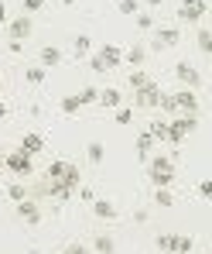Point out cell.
Listing matches in <instances>:
<instances>
[{"mask_svg":"<svg viewBox=\"0 0 212 254\" xmlns=\"http://www.w3.org/2000/svg\"><path fill=\"white\" fill-rule=\"evenodd\" d=\"M206 10H209L206 0H181V3H178V17H181L185 24H199V21L206 17Z\"/></svg>","mask_w":212,"mask_h":254,"instance_id":"obj_6","label":"cell"},{"mask_svg":"<svg viewBox=\"0 0 212 254\" xmlns=\"http://www.w3.org/2000/svg\"><path fill=\"white\" fill-rule=\"evenodd\" d=\"M199 196H202V199H209V196H212V182H209V179L199 182Z\"/></svg>","mask_w":212,"mask_h":254,"instance_id":"obj_37","label":"cell"},{"mask_svg":"<svg viewBox=\"0 0 212 254\" xmlns=\"http://www.w3.org/2000/svg\"><path fill=\"white\" fill-rule=\"evenodd\" d=\"M96 96H99V89H96V86H83V93H79L83 107H85V103H96Z\"/></svg>","mask_w":212,"mask_h":254,"instance_id":"obj_33","label":"cell"},{"mask_svg":"<svg viewBox=\"0 0 212 254\" xmlns=\"http://www.w3.org/2000/svg\"><path fill=\"white\" fill-rule=\"evenodd\" d=\"M158 100H161L158 83H151V86H144V89L133 93V107H137V110H158Z\"/></svg>","mask_w":212,"mask_h":254,"instance_id":"obj_7","label":"cell"},{"mask_svg":"<svg viewBox=\"0 0 212 254\" xmlns=\"http://www.w3.org/2000/svg\"><path fill=\"white\" fill-rule=\"evenodd\" d=\"M72 48H76V55H89V52H92V42H89L85 35H76V42H72Z\"/></svg>","mask_w":212,"mask_h":254,"instance_id":"obj_30","label":"cell"},{"mask_svg":"<svg viewBox=\"0 0 212 254\" xmlns=\"http://www.w3.org/2000/svg\"><path fill=\"white\" fill-rule=\"evenodd\" d=\"M144 59H147L144 45H130L127 52H124V62H130V65H144Z\"/></svg>","mask_w":212,"mask_h":254,"instance_id":"obj_18","label":"cell"},{"mask_svg":"<svg viewBox=\"0 0 212 254\" xmlns=\"http://www.w3.org/2000/svg\"><path fill=\"white\" fill-rule=\"evenodd\" d=\"M7 48H10V55H21V48H24V42H14V38H10V42H7Z\"/></svg>","mask_w":212,"mask_h":254,"instance_id":"obj_41","label":"cell"},{"mask_svg":"<svg viewBox=\"0 0 212 254\" xmlns=\"http://www.w3.org/2000/svg\"><path fill=\"white\" fill-rule=\"evenodd\" d=\"M31 31H35V24H31V17H24V14L7 24V38H14V42H28Z\"/></svg>","mask_w":212,"mask_h":254,"instance_id":"obj_9","label":"cell"},{"mask_svg":"<svg viewBox=\"0 0 212 254\" xmlns=\"http://www.w3.org/2000/svg\"><path fill=\"white\" fill-rule=\"evenodd\" d=\"M7 196H10L14 203L28 199V186H24V182H10V186H7Z\"/></svg>","mask_w":212,"mask_h":254,"instance_id":"obj_26","label":"cell"},{"mask_svg":"<svg viewBox=\"0 0 212 254\" xmlns=\"http://www.w3.org/2000/svg\"><path fill=\"white\" fill-rule=\"evenodd\" d=\"M144 3H147V7H161L165 0H144Z\"/></svg>","mask_w":212,"mask_h":254,"instance_id":"obj_43","label":"cell"},{"mask_svg":"<svg viewBox=\"0 0 212 254\" xmlns=\"http://www.w3.org/2000/svg\"><path fill=\"white\" fill-rule=\"evenodd\" d=\"M62 48H55V45H44L42 52H38V65L42 69H55V65H62Z\"/></svg>","mask_w":212,"mask_h":254,"instance_id":"obj_12","label":"cell"},{"mask_svg":"<svg viewBox=\"0 0 212 254\" xmlns=\"http://www.w3.org/2000/svg\"><path fill=\"white\" fill-rule=\"evenodd\" d=\"M130 121H133V110H117V124L120 127H127Z\"/></svg>","mask_w":212,"mask_h":254,"instance_id":"obj_36","label":"cell"},{"mask_svg":"<svg viewBox=\"0 0 212 254\" xmlns=\"http://www.w3.org/2000/svg\"><path fill=\"white\" fill-rule=\"evenodd\" d=\"M79 199H83V203H92V199H96V192H92L89 186H79Z\"/></svg>","mask_w":212,"mask_h":254,"instance_id":"obj_38","label":"cell"},{"mask_svg":"<svg viewBox=\"0 0 212 254\" xmlns=\"http://www.w3.org/2000/svg\"><path fill=\"white\" fill-rule=\"evenodd\" d=\"M85 158H89V162H92V165H99V162H103V158H106V148H103V144H99V141H92V144H89V148H85Z\"/></svg>","mask_w":212,"mask_h":254,"instance_id":"obj_22","label":"cell"},{"mask_svg":"<svg viewBox=\"0 0 212 254\" xmlns=\"http://www.w3.org/2000/svg\"><path fill=\"white\" fill-rule=\"evenodd\" d=\"M0 89H3V79H0Z\"/></svg>","mask_w":212,"mask_h":254,"instance_id":"obj_48","label":"cell"},{"mask_svg":"<svg viewBox=\"0 0 212 254\" xmlns=\"http://www.w3.org/2000/svg\"><path fill=\"white\" fill-rule=\"evenodd\" d=\"M0 169H3V151H0Z\"/></svg>","mask_w":212,"mask_h":254,"instance_id":"obj_47","label":"cell"},{"mask_svg":"<svg viewBox=\"0 0 212 254\" xmlns=\"http://www.w3.org/2000/svg\"><path fill=\"white\" fill-rule=\"evenodd\" d=\"M62 254H89V248H83V244H69Z\"/></svg>","mask_w":212,"mask_h":254,"instance_id":"obj_40","label":"cell"},{"mask_svg":"<svg viewBox=\"0 0 212 254\" xmlns=\"http://www.w3.org/2000/svg\"><path fill=\"white\" fill-rule=\"evenodd\" d=\"M92 213H96L99 220H117V206H113L110 199H99V196L92 199Z\"/></svg>","mask_w":212,"mask_h":254,"instance_id":"obj_17","label":"cell"},{"mask_svg":"<svg viewBox=\"0 0 212 254\" xmlns=\"http://www.w3.org/2000/svg\"><path fill=\"white\" fill-rule=\"evenodd\" d=\"M0 21H7V10H3V3H0Z\"/></svg>","mask_w":212,"mask_h":254,"instance_id":"obj_45","label":"cell"},{"mask_svg":"<svg viewBox=\"0 0 212 254\" xmlns=\"http://www.w3.org/2000/svg\"><path fill=\"white\" fill-rule=\"evenodd\" d=\"M92 251H96V254H113V251H117V244H113L110 234H99V237L92 241Z\"/></svg>","mask_w":212,"mask_h":254,"instance_id":"obj_20","label":"cell"},{"mask_svg":"<svg viewBox=\"0 0 212 254\" xmlns=\"http://www.w3.org/2000/svg\"><path fill=\"white\" fill-rule=\"evenodd\" d=\"M3 169L10 172V175H17V179H28V175L35 172V162H31V155H24V151L17 148V151H10V155H3Z\"/></svg>","mask_w":212,"mask_h":254,"instance_id":"obj_4","label":"cell"},{"mask_svg":"<svg viewBox=\"0 0 212 254\" xmlns=\"http://www.w3.org/2000/svg\"><path fill=\"white\" fill-rule=\"evenodd\" d=\"M89 65H92V72H106V65H103V59H99V55H92V59H89Z\"/></svg>","mask_w":212,"mask_h":254,"instance_id":"obj_39","label":"cell"},{"mask_svg":"<svg viewBox=\"0 0 212 254\" xmlns=\"http://www.w3.org/2000/svg\"><path fill=\"white\" fill-rule=\"evenodd\" d=\"M192 248H195V237H188V234H178L174 254H192Z\"/></svg>","mask_w":212,"mask_h":254,"instance_id":"obj_28","label":"cell"},{"mask_svg":"<svg viewBox=\"0 0 212 254\" xmlns=\"http://www.w3.org/2000/svg\"><path fill=\"white\" fill-rule=\"evenodd\" d=\"M58 107H62V114H79V110H83V100H79V96H62Z\"/></svg>","mask_w":212,"mask_h":254,"instance_id":"obj_25","label":"cell"},{"mask_svg":"<svg viewBox=\"0 0 212 254\" xmlns=\"http://www.w3.org/2000/svg\"><path fill=\"white\" fill-rule=\"evenodd\" d=\"M171 96H174L178 114H185V117H199V96H195V89L181 86V89H178V93H171Z\"/></svg>","mask_w":212,"mask_h":254,"instance_id":"obj_5","label":"cell"},{"mask_svg":"<svg viewBox=\"0 0 212 254\" xmlns=\"http://www.w3.org/2000/svg\"><path fill=\"white\" fill-rule=\"evenodd\" d=\"M158 110H165V114H174V117H178V107H174V96H171V93H161Z\"/></svg>","mask_w":212,"mask_h":254,"instance_id":"obj_29","label":"cell"},{"mask_svg":"<svg viewBox=\"0 0 212 254\" xmlns=\"http://www.w3.org/2000/svg\"><path fill=\"white\" fill-rule=\"evenodd\" d=\"M99 59H103V65H106V72H110V69H117V65L124 62V52H120L117 45H103V48H99Z\"/></svg>","mask_w":212,"mask_h":254,"instance_id":"obj_13","label":"cell"},{"mask_svg":"<svg viewBox=\"0 0 212 254\" xmlns=\"http://www.w3.org/2000/svg\"><path fill=\"white\" fill-rule=\"evenodd\" d=\"M154 203L165 206V210H171V206H174V196H171L168 189H158V192H154Z\"/></svg>","mask_w":212,"mask_h":254,"instance_id":"obj_31","label":"cell"},{"mask_svg":"<svg viewBox=\"0 0 212 254\" xmlns=\"http://www.w3.org/2000/svg\"><path fill=\"white\" fill-rule=\"evenodd\" d=\"M181 42V31H178V28H158V31H154V52H161V48H174V45Z\"/></svg>","mask_w":212,"mask_h":254,"instance_id":"obj_11","label":"cell"},{"mask_svg":"<svg viewBox=\"0 0 212 254\" xmlns=\"http://www.w3.org/2000/svg\"><path fill=\"white\" fill-rule=\"evenodd\" d=\"M195 45H199V52H202V55H209V52H212V35H209V28H199Z\"/></svg>","mask_w":212,"mask_h":254,"instance_id":"obj_24","label":"cell"},{"mask_svg":"<svg viewBox=\"0 0 212 254\" xmlns=\"http://www.w3.org/2000/svg\"><path fill=\"white\" fill-rule=\"evenodd\" d=\"M154 144H158V141H154V137L144 130V134L137 137V158H140V162H147V158L154 155Z\"/></svg>","mask_w":212,"mask_h":254,"instance_id":"obj_16","label":"cell"},{"mask_svg":"<svg viewBox=\"0 0 212 254\" xmlns=\"http://www.w3.org/2000/svg\"><path fill=\"white\" fill-rule=\"evenodd\" d=\"M21 7H24L28 14H35V10H42V7H44V0H21Z\"/></svg>","mask_w":212,"mask_h":254,"instance_id":"obj_35","label":"cell"},{"mask_svg":"<svg viewBox=\"0 0 212 254\" xmlns=\"http://www.w3.org/2000/svg\"><path fill=\"white\" fill-rule=\"evenodd\" d=\"M174 76H178V83H185L188 89H199V86H202V72H199L192 62H178V65H174Z\"/></svg>","mask_w":212,"mask_h":254,"instance_id":"obj_8","label":"cell"},{"mask_svg":"<svg viewBox=\"0 0 212 254\" xmlns=\"http://www.w3.org/2000/svg\"><path fill=\"white\" fill-rule=\"evenodd\" d=\"M151 83H154V79H151L147 72H140V69H133V72H130V89H133V93H137V89H144V86H151Z\"/></svg>","mask_w":212,"mask_h":254,"instance_id":"obj_21","label":"cell"},{"mask_svg":"<svg viewBox=\"0 0 212 254\" xmlns=\"http://www.w3.org/2000/svg\"><path fill=\"white\" fill-rule=\"evenodd\" d=\"M147 179H151L154 189H168L171 182H174V158H168V155H151L147 158Z\"/></svg>","mask_w":212,"mask_h":254,"instance_id":"obj_1","label":"cell"},{"mask_svg":"<svg viewBox=\"0 0 212 254\" xmlns=\"http://www.w3.org/2000/svg\"><path fill=\"white\" fill-rule=\"evenodd\" d=\"M117 7H120V14H140V3H137V0H120V3H117Z\"/></svg>","mask_w":212,"mask_h":254,"instance_id":"obj_32","label":"cell"},{"mask_svg":"<svg viewBox=\"0 0 212 254\" xmlns=\"http://www.w3.org/2000/svg\"><path fill=\"white\" fill-rule=\"evenodd\" d=\"M133 17H137V28H140V31H151V28H154V17H151V14H133Z\"/></svg>","mask_w":212,"mask_h":254,"instance_id":"obj_34","label":"cell"},{"mask_svg":"<svg viewBox=\"0 0 212 254\" xmlns=\"http://www.w3.org/2000/svg\"><path fill=\"white\" fill-rule=\"evenodd\" d=\"M44 76H48V69H42V65H31V69H24V79L31 86H42L44 83Z\"/></svg>","mask_w":212,"mask_h":254,"instance_id":"obj_23","label":"cell"},{"mask_svg":"<svg viewBox=\"0 0 212 254\" xmlns=\"http://www.w3.org/2000/svg\"><path fill=\"white\" fill-rule=\"evenodd\" d=\"M96 103H99V107H103V110H117V107H120V103H124V93H120V89H113V86H110V89H103V93H99V96H96Z\"/></svg>","mask_w":212,"mask_h":254,"instance_id":"obj_14","label":"cell"},{"mask_svg":"<svg viewBox=\"0 0 212 254\" xmlns=\"http://www.w3.org/2000/svg\"><path fill=\"white\" fill-rule=\"evenodd\" d=\"M133 223H147V210H137V213H133Z\"/></svg>","mask_w":212,"mask_h":254,"instance_id":"obj_42","label":"cell"},{"mask_svg":"<svg viewBox=\"0 0 212 254\" xmlns=\"http://www.w3.org/2000/svg\"><path fill=\"white\" fill-rule=\"evenodd\" d=\"M3 117H7V103L0 100V121H3Z\"/></svg>","mask_w":212,"mask_h":254,"instance_id":"obj_44","label":"cell"},{"mask_svg":"<svg viewBox=\"0 0 212 254\" xmlns=\"http://www.w3.org/2000/svg\"><path fill=\"white\" fill-rule=\"evenodd\" d=\"M174 244H178V234H158V248L165 254H174Z\"/></svg>","mask_w":212,"mask_h":254,"instance_id":"obj_27","label":"cell"},{"mask_svg":"<svg viewBox=\"0 0 212 254\" xmlns=\"http://www.w3.org/2000/svg\"><path fill=\"white\" fill-rule=\"evenodd\" d=\"M44 179H48V182H65V186H72V189L83 186L79 169H76L72 162H65V158H55V162L48 165V172H44Z\"/></svg>","mask_w":212,"mask_h":254,"instance_id":"obj_2","label":"cell"},{"mask_svg":"<svg viewBox=\"0 0 212 254\" xmlns=\"http://www.w3.org/2000/svg\"><path fill=\"white\" fill-rule=\"evenodd\" d=\"M21 151L35 158L38 151H44V137L42 134H24V137H21Z\"/></svg>","mask_w":212,"mask_h":254,"instance_id":"obj_15","label":"cell"},{"mask_svg":"<svg viewBox=\"0 0 212 254\" xmlns=\"http://www.w3.org/2000/svg\"><path fill=\"white\" fill-rule=\"evenodd\" d=\"M147 134H151L154 141H168V121H165V117H154V121H151V130H147Z\"/></svg>","mask_w":212,"mask_h":254,"instance_id":"obj_19","label":"cell"},{"mask_svg":"<svg viewBox=\"0 0 212 254\" xmlns=\"http://www.w3.org/2000/svg\"><path fill=\"white\" fill-rule=\"evenodd\" d=\"M62 3H65V7H76V0H62Z\"/></svg>","mask_w":212,"mask_h":254,"instance_id":"obj_46","label":"cell"},{"mask_svg":"<svg viewBox=\"0 0 212 254\" xmlns=\"http://www.w3.org/2000/svg\"><path fill=\"white\" fill-rule=\"evenodd\" d=\"M195 127H199V117H185V114H178L174 121H168V144H181L188 134H195Z\"/></svg>","mask_w":212,"mask_h":254,"instance_id":"obj_3","label":"cell"},{"mask_svg":"<svg viewBox=\"0 0 212 254\" xmlns=\"http://www.w3.org/2000/svg\"><path fill=\"white\" fill-rule=\"evenodd\" d=\"M17 220L28 223V227H38V223H42V206H38L35 199H21V203H17Z\"/></svg>","mask_w":212,"mask_h":254,"instance_id":"obj_10","label":"cell"}]
</instances>
